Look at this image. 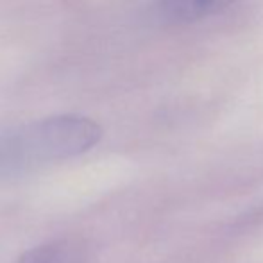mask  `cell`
Here are the masks:
<instances>
[{"mask_svg": "<svg viewBox=\"0 0 263 263\" xmlns=\"http://www.w3.org/2000/svg\"><path fill=\"white\" fill-rule=\"evenodd\" d=\"M101 136V125L83 115H55L20 125L0 135V174L79 156Z\"/></svg>", "mask_w": 263, "mask_h": 263, "instance_id": "cell-1", "label": "cell"}, {"mask_svg": "<svg viewBox=\"0 0 263 263\" xmlns=\"http://www.w3.org/2000/svg\"><path fill=\"white\" fill-rule=\"evenodd\" d=\"M16 263H86V253L76 240H52L25 251Z\"/></svg>", "mask_w": 263, "mask_h": 263, "instance_id": "cell-2", "label": "cell"}, {"mask_svg": "<svg viewBox=\"0 0 263 263\" xmlns=\"http://www.w3.org/2000/svg\"><path fill=\"white\" fill-rule=\"evenodd\" d=\"M233 0H163V9L176 20L192 22L224 9Z\"/></svg>", "mask_w": 263, "mask_h": 263, "instance_id": "cell-3", "label": "cell"}]
</instances>
